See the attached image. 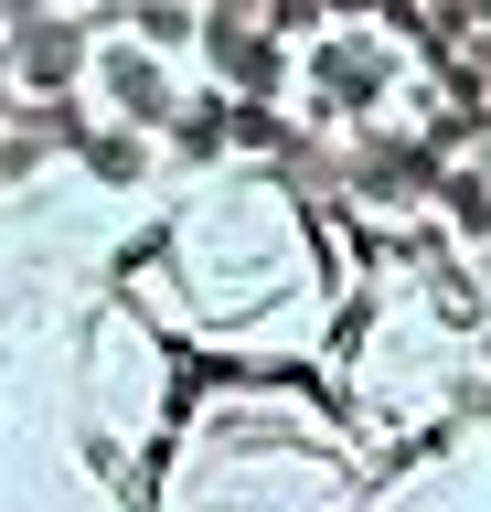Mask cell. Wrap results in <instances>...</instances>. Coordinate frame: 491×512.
Returning a JSON list of instances; mask_svg holds the SVG:
<instances>
[{
	"label": "cell",
	"mask_w": 491,
	"mask_h": 512,
	"mask_svg": "<svg viewBox=\"0 0 491 512\" xmlns=\"http://www.w3.org/2000/svg\"><path fill=\"white\" fill-rule=\"evenodd\" d=\"M0 512H491V235L267 139L11 171Z\"/></svg>",
	"instance_id": "1"
},
{
	"label": "cell",
	"mask_w": 491,
	"mask_h": 512,
	"mask_svg": "<svg viewBox=\"0 0 491 512\" xmlns=\"http://www.w3.org/2000/svg\"><path fill=\"white\" fill-rule=\"evenodd\" d=\"M278 128L310 150H417L438 128V54L385 0H331L278 32Z\"/></svg>",
	"instance_id": "2"
},
{
	"label": "cell",
	"mask_w": 491,
	"mask_h": 512,
	"mask_svg": "<svg viewBox=\"0 0 491 512\" xmlns=\"http://www.w3.org/2000/svg\"><path fill=\"white\" fill-rule=\"evenodd\" d=\"M203 118V75L182 43L139 32L129 11L118 22H86L75 43V128H86V160H150L182 150Z\"/></svg>",
	"instance_id": "3"
},
{
	"label": "cell",
	"mask_w": 491,
	"mask_h": 512,
	"mask_svg": "<svg viewBox=\"0 0 491 512\" xmlns=\"http://www.w3.org/2000/svg\"><path fill=\"white\" fill-rule=\"evenodd\" d=\"M43 11H65V22H118L129 0H43Z\"/></svg>",
	"instance_id": "4"
}]
</instances>
